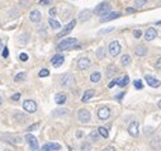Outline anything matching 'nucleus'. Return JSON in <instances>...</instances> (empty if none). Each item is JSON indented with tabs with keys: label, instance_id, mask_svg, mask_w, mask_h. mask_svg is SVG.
Segmentation results:
<instances>
[{
	"label": "nucleus",
	"instance_id": "1",
	"mask_svg": "<svg viewBox=\"0 0 161 151\" xmlns=\"http://www.w3.org/2000/svg\"><path fill=\"white\" fill-rule=\"evenodd\" d=\"M70 48H80V46L78 45V40L76 38H65L64 41H61L57 45V50L58 51L70 50Z\"/></svg>",
	"mask_w": 161,
	"mask_h": 151
},
{
	"label": "nucleus",
	"instance_id": "2",
	"mask_svg": "<svg viewBox=\"0 0 161 151\" xmlns=\"http://www.w3.org/2000/svg\"><path fill=\"white\" fill-rule=\"evenodd\" d=\"M110 12V4L107 1H104V3H102V4H99L97 8H95V10H94V13L95 14H98V15H105V14H108V13Z\"/></svg>",
	"mask_w": 161,
	"mask_h": 151
},
{
	"label": "nucleus",
	"instance_id": "3",
	"mask_svg": "<svg viewBox=\"0 0 161 151\" xmlns=\"http://www.w3.org/2000/svg\"><path fill=\"white\" fill-rule=\"evenodd\" d=\"M24 138H26V141L29 144V146H31L32 151H39V149H38V140L33 136V135L27 133Z\"/></svg>",
	"mask_w": 161,
	"mask_h": 151
},
{
	"label": "nucleus",
	"instance_id": "4",
	"mask_svg": "<svg viewBox=\"0 0 161 151\" xmlns=\"http://www.w3.org/2000/svg\"><path fill=\"white\" fill-rule=\"evenodd\" d=\"M23 109L28 113H34L37 111V103L34 100H26L23 103Z\"/></svg>",
	"mask_w": 161,
	"mask_h": 151
},
{
	"label": "nucleus",
	"instance_id": "5",
	"mask_svg": "<svg viewBox=\"0 0 161 151\" xmlns=\"http://www.w3.org/2000/svg\"><path fill=\"white\" fill-rule=\"evenodd\" d=\"M121 45H119L118 41H112L110 43H109V53L112 55V56H117V55L121 52Z\"/></svg>",
	"mask_w": 161,
	"mask_h": 151
},
{
	"label": "nucleus",
	"instance_id": "6",
	"mask_svg": "<svg viewBox=\"0 0 161 151\" xmlns=\"http://www.w3.org/2000/svg\"><path fill=\"white\" fill-rule=\"evenodd\" d=\"M78 118L81 123H88L90 121V118H91V116H90V112L88 109H80L78 113Z\"/></svg>",
	"mask_w": 161,
	"mask_h": 151
},
{
	"label": "nucleus",
	"instance_id": "7",
	"mask_svg": "<svg viewBox=\"0 0 161 151\" xmlns=\"http://www.w3.org/2000/svg\"><path fill=\"white\" fill-rule=\"evenodd\" d=\"M75 26H76V20H75V19H74V20H71L69 24H66V26H65V28L62 29L61 32H60L57 37H58V38H61V37H64V36L69 34L70 32H71L72 29H74V27H75Z\"/></svg>",
	"mask_w": 161,
	"mask_h": 151
},
{
	"label": "nucleus",
	"instance_id": "8",
	"mask_svg": "<svg viewBox=\"0 0 161 151\" xmlns=\"http://www.w3.org/2000/svg\"><path fill=\"white\" fill-rule=\"evenodd\" d=\"M145 80H146V83L149 84L151 88H159L160 84H161L156 78H154V76H151V75H146L145 76Z\"/></svg>",
	"mask_w": 161,
	"mask_h": 151
},
{
	"label": "nucleus",
	"instance_id": "9",
	"mask_svg": "<svg viewBox=\"0 0 161 151\" xmlns=\"http://www.w3.org/2000/svg\"><path fill=\"white\" fill-rule=\"evenodd\" d=\"M109 116H110V111H109V108H107V107H103V108H100L99 111H98V117H99V119L105 121L109 118Z\"/></svg>",
	"mask_w": 161,
	"mask_h": 151
},
{
	"label": "nucleus",
	"instance_id": "10",
	"mask_svg": "<svg viewBox=\"0 0 161 151\" xmlns=\"http://www.w3.org/2000/svg\"><path fill=\"white\" fill-rule=\"evenodd\" d=\"M90 60L88 59V57H81V59H79L78 61V67L79 70H85V69H88L90 66Z\"/></svg>",
	"mask_w": 161,
	"mask_h": 151
},
{
	"label": "nucleus",
	"instance_id": "11",
	"mask_svg": "<svg viewBox=\"0 0 161 151\" xmlns=\"http://www.w3.org/2000/svg\"><path fill=\"white\" fill-rule=\"evenodd\" d=\"M64 61H65V57L62 56V55H55L52 57V60H51V64H52L55 67H60L64 64Z\"/></svg>",
	"mask_w": 161,
	"mask_h": 151
},
{
	"label": "nucleus",
	"instance_id": "12",
	"mask_svg": "<svg viewBox=\"0 0 161 151\" xmlns=\"http://www.w3.org/2000/svg\"><path fill=\"white\" fill-rule=\"evenodd\" d=\"M128 133H129L131 136H137L138 135V122L137 121L131 122V125L128 126Z\"/></svg>",
	"mask_w": 161,
	"mask_h": 151
},
{
	"label": "nucleus",
	"instance_id": "13",
	"mask_svg": "<svg viewBox=\"0 0 161 151\" xmlns=\"http://www.w3.org/2000/svg\"><path fill=\"white\" fill-rule=\"evenodd\" d=\"M1 138H3V141L9 142V144H12V145H19L22 142L20 137H14V136H10V135H8V136H3Z\"/></svg>",
	"mask_w": 161,
	"mask_h": 151
},
{
	"label": "nucleus",
	"instance_id": "14",
	"mask_svg": "<svg viewBox=\"0 0 161 151\" xmlns=\"http://www.w3.org/2000/svg\"><path fill=\"white\" fill-rule=\"evenodd\" d=\"M157 37V31L155 28H149L145 33V40L146 41H152Z\"/></svg>",
	"mask_w": 161,
	"mask_h": 151
},
{
	"label": "nucleus",
	"instance_id": "15",
	"mask_svg": "<svg viewBox=\"0 0 161 151\" xmlns=\"http://www.w3.org/2000/svg\"><path fill=\"white\" fill-rule=\"evenodd\" d=\"M119 17H121V13H108V14L103 15V18H100V22H102V23H105V22L113 20V19L119 18Z\"/></svg>",
	"mask_w": 161,
	"mask_h": 151
},
{
	"label": "nucleus",
	"instance_id": "16",
	"mask_svg": "<svg viewBox=\"0 0 161 151\" xmlns=\"http://www.w3.org/2000/svg\"><path fill=\"white\" fill-rule=\"evenodd\" d=\"M150 145H151L152 149L155 150H159L161 147V137L159 136V135H156V136L154 137V138L151 140V142H150Z\"/></svg>",
	"mask_w": 161,
	"mask_h": 151
},
{
	"label": "nucleus",
	"instance_id": "17",
	"mask_svg": "<svg viewBox=\"0 0 161 151\" xmlns=\"http://www.w3.org/2000/svg\"><path fill=\"white\" fill-rule=\"evenodd\" d=\"M41 18H42V15H41V13L38 12V10H33V12H31V14H29V19H31V22H33V23L41 22Z\"/></svg>",
	"mask_w": 161,
	"mask_h": 151
},
{
	"label": "nucleus",
	"instance_id": "18",
	"mask_svg": "<svg viewBox=\"0 0 161 151\" xmlns=\"http://www.w3.org/2000/svg\"><path fill=\"white\" fill-rule=\"evenodd\" d=\"M43 147H45L46 150H48V151H58V150H61V145L60 144H52V142L43 145Z\"/></svg>",
	"mask_w": 161,
	"mask_h": 151
},
{
	"label": "nucleus",
	"instance_id": "19",
	"mask_svg": "<svg viewBox=\"0 0 161 151\" xmlns=\"http://www.w3.org/2000/svg\"><path fill=\"white\" fill-rule=\"evenodd\" d=\"M94 94H95V90H93V89H89V90H86L85 93H84V95H83V100L84 103H86V102H89L90 99H91L93 97H94Z\"/></svg>",
	"mask_w": 161,
	"mask_h": 151
},
{
	"label": "nucleus",
	"instance_id": "20",
	"mask_svg": "<svg viewBox=\"0 0 161 151\" xmlns=\"http://www.w3.org/2000/svg\"><path fill=\"white\" fill-rule=\"evenodd\" d=\"M74 84V78L70 74H66V75H64V78H62V85H65V86H70V85Z\"/></svg>",
	"mask_w": 161,
	"mask_h": 151
},
{
	"label": "nucleus",
	"instance_id": "21",
	"mask_svg": "<svg viewBox=\"0 0 161 151\" xmlns=\"http://www.w3.org/2000/svg\"><path fill=\"white\" fill-rule=\"evenodd\" d=\"M128 83H129V78H128L127 75H124L123 78H119L117 79V85H119L121 88H124L126 85H127Z\"/></svg>",
	"mask_w": 161,
	"mask_h": 151
},
{
	"label": "nucleus",
	"instance_id": "22",
	"mask_svg": "<svg viewBox=\"0 0 161 151\" xmlns=\"http://www.w3.org/2000/svg\"><path fill=\"white\" fill-rule=\"evenodd\" d=\"M67 100V97L65 94H57L56 97H55V102H56L57 104H65Z\"/></svg>",
	"mask_w": 161,
	"mask_h": 151
},
{
	"label": "nucleus",
	"instance_id": "23",
	"mask_svg": "<svg viewBox=\"0 0 161 151\" xmlns=\"http://www.w3.org/2000/svg\"><path fill=\"white\" fill-rule=\"evenodd\" d=\"M135 53L137 55V56H145V55L147 53V48L145 47V46H138L135 50Z\"/></svg>",
	"mask_w": 161,
	"mask_h": 151
},
{
	"label": "nucleus",
	"instance_id": "24",
	"mask_svg": "<svg viewBox=\"0 0 161 151\" xmlns=\"http://www.w3.org/2000/svg\"><path fill=\"white\" fill-rule=\"evenodd\" d=\"M100 79H102V74L98 73V71L97 73H93L91 75H90V81H91V83H98Z\"/></svg>",
	"mask_w": 161,
	"mask_h": 151
},
{
	"label": "nucleus",
	"instance_id": "25",
	"mask_svg": "<svg viewBox=\"0 0 161 151\" xmlns=\"http://www.w3.org/2000/svg\"><path fill=\"white\" fill-rule=\"evenodd\" d=\"M90 15H91V13H90L89 10H84V12H81L80 14H79V18H80L81 20H88L90 18Z\"/></svg>",
	"mask_w": 161,
	"mask_h": 151
},
{
	"label": "nucleus",
	"instance_id": "26",
	"mask_svg": "<svg viewBox=\"0 0 161 151\" xmlns=\"http://www.w3.org/2000/svg\"><path fill=\"white\" fill-rule=\"evenodd\" d=\"M48 23H50L51 28H53V29L61 28V24H60V23H58V22H57V20H55L53 18H50V19H48Z\"/></svg>",
	"mask_w": 161,
	"mask_h": 151
},
{
	"label": "nucleus",
	"instance_id": "27",
	"mask_svg": "<svg viewBox=\"0 0 161 151\" xmlns=\"http://www.w3.org/2000/svg\"><path fill=\"white\" fill-rule=\"evenodd\" d=\"M121 64L124 65V66H127V65L131 64V56H129V55H123V56H122Z\"/></svg>",
	"mask_w": 161,
	"mask_h": 151
},
{
	"label": "nucleus",
	"instance_id": "28",
	"mask_svg": "<svg viewBox=\"0 0 161 151\" xmlns=\"http://www.w3.org/2000/svg\"><path fill=\"white\" fill-rule=\"evenodd\" d=\"M98 133H99L102 137H104V138H107V137L109 136V132H108V130L105 127H99L98 128Z\"/></svg>",
	"mask_w": 161,
	"mask_h": 151
},
{
	"label": "nucleus",
	"instance_id": "29",
	"mask_svg": "<svg viewBox=\"0 0 161 151\" xmlns=\"http://www.w3.org/2000/svg\"><path fill=\"white\" fill-rule=\"evenodd\" d=\"M27 78V74L26 73H19V74H17V75H15V78H14V81H23L24 79Z\"/></svg>",
	"mask_w": 161,
	"mask_h": 151
},
{
	"label": "nucleus",
	"instance_id": "30",
	"mask_svg": "<svg viewBox=\"0 0 161 151\" xmlns=\"http://www.w3.org/2000/svg\"><path fill=\"white\" fill-rule=\"evenodd\" d=\"M14 118L18 121V122H20V123L26 122V119H27V117L24 116V114H22V113H17V114H14Z\"/></svg>",
	"mask_w": 161,
	"mask_h": 151
},
{
	"label": "nucleus",
	"instance_id": "31",
	"mask_svg": "<svg viewBox=\"0 0 161 151\" xmlns=\"http://www.w3.org/2000/svg\"><path fill=\"white\" fill-rule=\"evenodd\" d=\"M116 66H113V65H110V66H108V70H107V75H108V78H112L113 76V74L116 73Z\"/></svg>",
	"mask_w": 161,
	"mask_h": 151
},
{
	"label": "nucleus",
	"instance_id": "32",
	"mask_svg": "<svg viewBox=\"0 0 161 151\" xmlns=\"http://www.w3.org/2000/svg\"><path fill=\"white\" fill-rule=\"evenodd\" d=\"M97 56H98V59H104V57H105V50H104V48H103V47L98 48Z\"/></svg>",
	"mask_w": 161,
	"mask_h": 151
},
{
	"label": "nucleus",
	"instance_id": "33",
	"mask_svg": "<svg viewBox=\"0 0 161 151\" xmlns=\"http://www.w3.org/2000/svg\"><path fill=\"white\" fill-rule=\"evenodd\" d=\"M50 75V71L47 70V69H42V70L39 71V74H38V76L39 78H46V76Z\"/></svg>",
	"mask_w": 161,
	"mask_h": 151
},
{
	"label": "nucleus",
	"instance_id": "34",
	"mask_svg": "<svg viewBox=\"0 0 161 151\" xmlns=\"http://www.w3.org/2000/svg\"><path fill=\"white\" fill-rule=\"evenodd\" d=\"M133 85H135V88H136V89H138V90H140V89H142V88H143L142 81H141L140 79H137V80H135V83H133Z\"/></svg>",
	"mask_w": 161,
	"mask_h": 151
},
{
	"label": "nucleus",
	"instance_id": "35",
	"mask_svg": "<svg viewBox=\"0 0 161 151\" xmlns=\"http://www.w3.org/2000/svg\"><path fill=\"white\" fill-rule=\"evenodd\" d=\"M67 113H69L67 109H60V111L53 112V116H62V114H67Z\"/></svg>",
	"mask_w": 161,
	"mask_h": 151
},
{
	"label": "nucleus",
	"instance_id": "36",
	"mask_svg": "<svg viewBox=\"0 0 161 151\" xmlns=\"http://www.w3.org/2000/svg\"><path fill=\"white\" fill-rule=\"evenodd\" d=\"M90 138H91L93 141H97V140L99 138V133H98V131H93V132L90 133Z\"/></svg>",
	"mask_w": 161,
	"mask_h": 151
},
{
	"label": "nucleus",
	"instance_id": "37",
	"mask_svg": "<svg viewBox=\"0 0 161 151\" xmlns=\"http://www.w3.org/2000/svg\"><path fill=\"white\" fill-rule=\"evenodd\" d=\"M145 3H146V0H135V5L137 8H141L142 5H145Z\"/></svg>",
	"mask_w": 161,
	"mask_h": 151
},
{
	"label": "nucleus",
	"instance_id": "38",
	"mask_svg": "<svg viewBox=\"0 0 161 151\" xmlns=\"http://www.w3.org/2000/svg\"><path fill=\"white\" fill-rule=\"evenodd\" d=\"M10 99L12 100H14V102H17L20 99V93H15V94H13L12 97H10Z\"/></svg>",
	"mask_w": 161,
	"mask_h": 151
},
{
	"label": "nucleus",
	"instance_id": "39",
	"mask_svg": "<svg viewBox=\"0 0 161 151\" xmlns=\"http://www.w3.org/2000/svg\"><path fill=\"white\" fill-rule=\"evenodd\" d=\"M19 59H20V61H27V60H28V55L27 53H20L19 55Z\"/></svg>",
	"mask_w": 161,
	"mask_h": 151
},
{
	"label": "nucleus",
	"instance_id": "40",
	"mask_svg": "<svg viewBox=\"0 0 161 151\" xmlns=\"http://www.w3.org/2000/svg\"><path fill=\"white\" fill-rule=\"evenodd\" d=\"M114 29V27H109L108 29H103V31L99 32V34H104V33H108V32H112Z\"/></svg>",
	"mask_w": 161,
	"mask_h": 151
},
{
	"label": "nucleus",
	"instance_id": "41",
	"mask_svg": "<svg viewBox=\"0 0 161 151\" xmlns=\"http://www.w3.org/2000/svg\"><path fill=\"white\" fill-rule=\"evenodd\" d=\"M38 126H39V123H34V125L29 126V127H28V131H29V132H31V131H34L36 128H38Z\"/></svg>",
	"mask_w": 161,
	"mask_h": 151
},
{
	"label": "nucleus",
	"instance_id": "42",
	"mask_svg": "<svg viewBox=\"0 0 161 151\" xmlns=\"http://www.w3.org/2000/svg\"><path fill=\"white\" fill-rule=\"evenodd\" d=\"M141 34H142V32H141L140 29H136V31L133 32V36H135V38H140Z\"/></svg>",
	"mask_w": 161,
	"mask_h": 151
},
{
	"label": "nucleus",
	"instance_id": "43",
	"mask_svg": "<svg viewBox=\"0 0 161 151\" xmlns=\"http://www.w3.org/2000/svg\"><path fill=\"white\" fill-rule=\"evenodd\" d=\"M9 56V50H8V47H4L3 48V57H8Z\"/></svg>",
	"mask_w": 161,
	"mask_h": 151
},
{
	"label": "nucleus",
	"instance_id": "44",
	"mask_svg": "<svg viewBox=\"0 0 161 151\" xmlns=\"http://www.w3.org/2000/svg\"><path fill=\"white\" fill-rule=\"evenodd\" d=\"M81 150L83 151H89L90 150V145L89 144H84L83 146H81Z\"/></svg>",
	"mask_w": 161,
	"mask_h": 151
},
{
	"label": "nucleus",
	"instance_id": "45",
	"mask_svg": "<svg viewBox=\"0 0 161 151\" xmlns=\"http://www.w3.org/2000/svg\"><path fill=\"white\" fill-rule=\"evenodd\" d=\"M155 67L159 69V70H161V57L156 61V64H155Z\"/></svg>",
	"mask_w": 161,
	"mask_h": 151
},
{
	"label": "nucleus",
	"instance_id": "46",
	"mask_svg": "<svg viewBox=\"0 0 161 151\" xmlns=\"http://www.w3.org/2000/svg\"><path fill=\"white\" fill-rule=\"evenodd\" d=\"M39 4L41 5H48V4H51V1H50V0H41Z\"/></svg>",
	"mask_w": 161,
	"mask_h": 151
},
{
	"label": "nucleus",
	"instance_id": "47",
	"mask_svg": "<svg viewBox=\"0 0 161 151\" xmlns=\"http://www.w3.org/2000/svg\"><path fill=\"white\" fill-rule=\"evenodd\" d=\"M114 85H117V79H116V80H112L110 83H109V85H108V86H109V88H113Z\"/></svg>",
	"mask_w": 161,
	"mask_h": 151
},
{
	"label": "nucleus",
	"instance_id": "48",
	"mask_svg": "<svg viewBox=\"0 0 161 151\" xmlns=\"http://www.w3.org/2000/svg\"><path fill=\"white\" fill-rule=\"evenodd\" d=\"M50 14H51V15H55V14H56V9H55V8H52V9L50 10Z\"/></svg>",
	"mask_w": 161,
	"mask_h": 151
},
{
	"label": "nucleus",
	"instance_id": "49",
	"mask_svg": "<svg viewBox=\"0 0 161 151\" xmlns=\"http://www.w3.org/2000/svg\"><path fill=\"white\" fill-rule=\"evenodd\" d=\"M103 151H116V149L114 147H107V149H104Z\"/></svg>",
	"mask_w": 161,
	"mask_h": 151
},
{
	"label": "nucleus",
	"instance_id": "50",
	"mask_svg": "<svg viewBox=\"0 0 161 151\" xmlns=\"http://www.w3.org/2000/svg\"><path fill=\"white\" fill-rule=\"evenodd\" d=\"M123 95H124V93H121V94H119V95H117V99H118V100H121V98L123 97Z\"/></svg>",
	"mask_w": 161,
	"mask_h": 151
},
{
	"label": "nucleus",
	"instance_id": "51",
	"mask_svg": "<svg viewBox=\"0 0 161 151\" xmlns=\"http://www.w3.org/2000/svg\"><path fill=\"white\" fill-rule=\"evenodd\" d=\"M133 12H135V9H131V8L127 9V13H133Z\"/></svg>",
	"mask_w": 161,
	"mask_h": 151
},
{
	"label": "nucleus",
	"instance_id": "52",
	"mask_svg": "<svg viewBox=\"0 0 161 151\" xmlns=\"http://www.w3.org/2000/svg\"><path fill=\"white\" fill-rule=\"evenodd\" d=\"M76 136H78V137H81V136H83V132H81V131H79V132L76 133Z\"/></svg>",
	"mask_w": 161,
	"mask_h": 151
},
{
	"label": "nucleus",
	"instance_id": "53",
	"mask_svg": "<svg viewBox=\"0 0 161 151\" xmlns=\"http://www.w3.org/2000/svg\"><path fill=\"white\" fill-rule=\"evenodd\" d=\"M157 106H159V108H160V109H161V99H160V100H159V104H157Z\"/></svg>",
	"mask_w": 161,
	"mask_h": 151
},
{
	"label": "nucleus",
	"instance_id": "54",
	"mask_svg": "<svg viewBox=\"0 0 161 151\" xmlns=\"http://www.w3.org/2000/svg\"><path fill=\"white\" fill-rule=\"evenodd\" d=\"M0 48H3V41L0 40Z\"/></svg>",
	"mask_w": 161,
	"mask_h": 151
},
{
	"label": "nucleus",
	"instance_id": "55",
	"mask_svg": "<svg viewBox=\"0 0 161 151\" xmlns=\"http://www.w3.org/2000/svg\"><path fill=\"white\" fill-rule=\"evenodd\" d=\"M1 104H3V98L0 97V106H1Z\"/></svg>",
	"mask_w": 161,
	"mask_h": 151
},
{
	"label": "nucleus",
	"instance_id": "56",
	"mask_svg": "<svg viewBox=\"0 0 161 151\" xmlns=\"http://www.w3.org/2000/svg\"><path fill=\"white\" fill-rule=\"evenodd\" d=\"M156 26H161V20H160V22H157V23H156Z\"/></svg>",
	"mask_w": 161,
	"mask_h": 151
},
{
	"label": "nucleus",
	"instance_id": "57",
	"mask_svg": "<svg viewBox=\"0 0 161 151\" xmlns=\"http://www.w3.org/2000/svg\"><path fill=\"white\" fill-rule=\"evenodd\" d=\"M41 151H48V150H46L45 147H42V150H41Z\"/></svg>",
	"mask_w": 161,
	"mask_h": 151
}]
</instances>
